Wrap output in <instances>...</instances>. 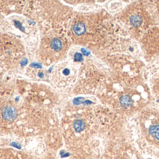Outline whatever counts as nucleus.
<instances>
[{"mask_svg":"<svg viewBox=\"0 0 159 159\" xmlns=\"http://www.w3.org/2000/svg\"><path fill=\"white\" fill-rule=\"evenodd\" d=\"M16 110L14 107L7 106L2 109V116L5 120H13L16 119Z\"/></svg>","mask_w":159,"mask_h":159,"instance_id":"1","label":"nucleus"},{"mask_svg":"<svg viewBox=\"0 0 159 159\" xmlns=\"http://www.w3.org/2000/svg\"><path fill=\"white\" fill-rule=\"evenodd\" d=\"M31 66L35 68H41V66L37 63H32L31 65Z\"/></svg>","mask_w":159,"mask_h":159,"instance_id":"13","label":"nucleus"},{"mask_svg":"<svg viewBox=\"0 0 159 159\" xmlns=\"http://www.w3.org/2000/svg\"><path fill=\"white\" fill-rule=\"evenodd\" d=\"M51 46H52V48L55 51H59L62 48V43L58 39H54L52 42Z\"/></svg>","mask_w":159,"mask_h":159,"instance_id":"7","label":"nucleus"},{"mask_svg":"<svg viewBox=\"0 0 159 159\" xmlns=\"http://www.w3.org/2000/svg\"><path fill=\"white\" fill-rule=\"evenodd\" d=\"M149 132L151 135L159 139V125L151 126L149 129Z\"/></svg>","mask_w":159,"mask_h":159,"instance_id":"5","label":"nucleus"},{"mask_svg":"<svg viewBox=\"0 0 159 159\" xmlns=\"http://www.w3.org/2000/svg\"><path fill=\"white\" fill-rule=\"evenodd\" d=\"M74 127L76 132H80L84 129L85 125L82 121L76 120L74 122Z\"/></svg>","mask_w":159,"mask_h":159,"instance_id":"6","label":"nucleus"},{"mask_svg":"<svg viewBox=\"0 0 159 159\" xmlns=\"http://www.w3.org/2000/svg\"><path fill=\"white\" fill-rule=\"evenodd\" d=\"M74 60L76 62H81L83 60V57L80 53H76L74 56Z\"/></svg>","mask_w":159,"mask_h":159,"instance_id":"8","label":"nucleus"},{"mask_svg":"<svg viewBox=\"0 0 159 159\" xmlns=\"http://www.w3.org/2000/svg\"><path fill=\"white\" fill-rule=\"evenodd\" d=\"M83 100V99H82V98H76V99H74V104H79L81 102L82 100Z\"/></svg>","mask_w":159,"mask_h":159,"instance_id":"12","label":"nucleus"},{"mask_svg":"<svg viewBox=\"0 0 159 159\" xmlns=\"http://www.w3.org/2000/svg\"><path fill=\"white\" fill-rule=\"evenodd\" d=\"M81 52H82V54L84 55L88 56L89 55V54L90 53V52L86 50V49L84 48H82L81 49Z\"/></svg>","mask_w":159,"mask_h":159,"instance_id":"9","label":"nucleus"},{"mask_svg":"<svg viewBox=\"0 0 159 159\" xmlns=\"http://www.w3.org/2000/svg\"><path fill=\"white\" fill-rule=\"evenodd\" d=\"M1 159H17L16 158V157H15L14 156L13 154H11V156H10L9 157H7V156H5L4 158H2V157Z\"/></svg>","mask_w":159,"mask_h":159,"instance_id":"11","label":"nucleus"},{"mask_svg":"<svg viewBox=\"0 0 159 159\" xmlns=\"http://www.w3.org/2000/svg\"><path fill=\"white\" fill-rule=\"evenodd\" d=\"M27 59L26 58H25L21 61V64L22 66H25L26 65H27Z\"/></svg>","mask_w":159,"mask_h":159,"instance_id":"14","label":"nucleus"},{"mask_svg":"<svg viewBox=\"0 0 159 159\" xmlns=\"http://www.w3.org/2000/svg\"><path fill=\"white\" fill-rule=\"evenodd\" d=\"M142 18L139 15L133 16L130 17V23L134 27L139 26L142 23Z\"/></svg>","mask_w":159,"mask_h":159,"instance_id":"4","label":"nucleus"},{"mask_svg":"<svg viewBox=\"0 0 159 159\" xmlns=\"http://www.w3.org/2000/svg\"><path fill=\"white\" fill-rule=\"evenodd\" d=\"M73 30L75 34L78 36L82 35L85 32V26L82 23H78L74 25Z\"/></svg>","mask_w":159,"mask_h":159,"instance_id":"3","label":"nucleus"},{"mask_svg":"<svg viewBox=\"0 0 159 159\" xmlns=\"http://www.w3.org/2000/svg\"><path fill=\"white\" fill-rule=\"evenodd\" d=\"M63 73L65 76H68V75H69L70 73V70L68 69H65L64 70H63Z\"/></svg>","mask_w":159,"mask_h":159,"instance_id":"10","label":"nucleus"},{"mask_svg":"<svg viewBox=\"0 0 159 159\" xmlns=\"http://www.w3.org/2000/svg\"><path fill=\"white\" fill-rule=\"evenodd\" d=\"M120 104L123 108L129 107L133 104V100L129 95L123 96L120 98Z\"/></svg>","mask_w":159,"mask_h":159,"instance_id":"2","label":"nucleus"}]
</instances>
